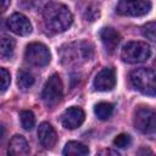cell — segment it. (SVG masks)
Returning a JSON list of instances; mask_svg holds the SVG:
<instances>
[{
    "instance_id": "obj_1",
    "label": "cell",
    "mask_w": 156,
    "mask_h": 156,
    "mask_svg": "<svg viewBox=\"0 0 156 156\" xmlns=\"http://www.w3.org/2000/svg\"><path fill=\"white\" fill-rule=\"evenodd\" d=\"M45 27L52 33H62L68 29L73 22L69 9L60 2H49L43 10Z\"/></svg>"
},
{
    "instance_id": "obj_2",
    "label": "cell",
    "mask_w": 156,
    "mask_h": 156,
    "mask_svg": "<svg viewBox=\"0 0 156 156\" xmlns=\"http://www.w3.org/2000/svg\"><path fill=\"white\" fill-rule=\"evenodd\" d=\"M94 55V48L88 41H74L63 45L60 49V56L63 65H80L89 61Z\"/></svg>"
},
{
    "instance_id": "obj_3",
    "label": "cell",
    "mask_w": 156,
    "mask_h": 156,
    "mask_svg": "<svg viewBox=\"0 0 156 156\" xmlns=\"http://www.w3.org/2000/svg\"><path fill=\"white\" fill-rule=\"evenodd\" d=\"M132 85L144 95L155 96V72L151 68L141 67L130 72Z\"/></svg>"
},
{
    "instance_id": "obj_4",
    "label": "cell",
    "mask_w": 156,
    "mask_h": 156,
    "mask_svg": "<svg viewBox=\"0 0 156 156\" xmlns=\"http://www.w3.org/2000/svg\"><path fill=\"white\" fill-rule=\"evenodd\" d=\"M151 56V48L145 41H129L127 43L122 51L121 57L127 63H141L150 58Z\"/></svg>"
},
{
    "instance_id": "obj_5",
    "label": "cell",
    "mask_w": 156,
    "mask_h": 156,
    "mask_svg": "<svg viewBox=\"0 0 156 156\" xmlns=\"http://www.w3.org/2000/svg\"><path fill=\"white\" fill-rule=\"evenodd\" d=\"M62 98H63L62 80L60 76L55 73L48 79L41 93V100L48 107H54L61 102Z\"/></svg>"
},
{
    "instance_id": "obj_6",
    "label": "cell",
    "mask_w": 156,
    "mask_h": 156,
    "mask_svg": "<svg viewBox=\"0 0 156 156\" xmlns=\"http://www.w3.org/2000/svg\"><path fill=\"white\" fill-rule=\"evenodd\" d=\"M134 127L143 134L152 136L156 130V115L152 108L140 107L134 115Z\"/></svg>"
},
{
    "instance_id": "obj_7",
    "label": "cell",
    "mask_w": 156,
    "mask_h": 156,
    "mask_svg": "<svg viewBox=\"0 0 156 156\" xmlns=\"http://www.w3.org/2000/svg\"><path fill=\"white\" fill-rule=\"evenodd\" d=\"M50 51L41 43H30L24 51V60L27 63L35 67H44L50 62Z\"/></svg>"
},
{
    "instance_id": "obj_8",
    "label": "cell",
    "mask_w": 156,
    "mask_h": 156,
    "mask_svg": "<svg viewBox=\"0 0 156 156\" xmlns=\"http://www.w3.org/2000/svg\"><path fill=\"white\" fill-rule=\"evenodd\" d=\"M151 10V2L147 0H119L116 12L121 16L138 17L146 15Z\"/></svg>"
},
{
    "instance_id": "obj_9",
    "label": "cell",
    "mask_w": 156,
    "mask_h": 156,
    "mask_svg": "<svg viewBox=\"0 0 156 156\" xmlns=\"http://www.w3.org/2000/svg\"><path fill=\"white\" fill-rule=\"evenodd\" d=\"M7 27L10 28L11 32H13L17 35L24 37L32 33V24L29 20L23 13L20 12H16L7 18Z\"/></svg>"
},
{
    "instance_id": "obj_10",
    "label": "cell",
    "mask_w": 156,
    "mask_h": 156,
    "mask_svg": "<svg viewBox=\"0 0 156 156\" xmlns=\"http://www.w3.org/2000/svg\"><path fill=\"white\" fill-rule=\"evenodd\" d=\"M85 113L80 107H68L61 116V123L66 129H76L84 122Z\"/></svg>"
},
{
    "instance_id": "obj_11",
    "label": "cell",
    "mask_w": 156,
    "mask_h": 156,
    "mask_svg": "<svg viewBox=\"0 0 156 156\" xmlns=\"http://www.w3.org/2000/svg\"><path fill=\"white\" fill-rule=\"evenodd\" d=\"M116 85V73L112 68H104L101 69L95 79H94V88L99 91H110Z\"/></svg>"
},
{
    "instance_id": "obj_12",
    "label": "cell",
    "mask_w": 156,
    "mask_h": 156,
    "mask_svg": "<svg viewBox=\"0 0 156 156\" xmlns=\"http://www.w3.org/2000/svg\"><path fill=\"white\" fill-rule=\"evenodd\" d=\"M38 139L41 146L45 149H52L57 141V134L50 123L43 122L38 128Z\"/></svg>"
},
{
    "instance_id": "obj_13",
    "label": "cell",
    "mask_w": 156,
    "mask_h": 156,
    "mask_svg": "<svg viewBox=\"0 0 156 156\" xmlns=\"http://www.w3.org/2000/svg\"><path fill=\"white\" fill-rule=\"evenodd\" d=\"M100 39H101V41L104 44L105 50L108 54H112L116 50V48L118 46L119 41H121V35L113 28L106 27V28H102L101 29V32H100Z\"/></svg>"
},
{
    "instance_id": "obj_14",
    "label": "cell",
    "mask_w": 156,
    "mask_h": 156,
    "mask_svg": "<svg viewBox=\"0 0 156 156\" xmlns=\"http://www.w3.org/2000/svg\"><path fill=\"white\" fill-rule=\"evenodd\" d=\"M9 155L11 156H24L29 154V145L27 143V140L24 139V136L22 135H13L10 140L9 144V149H7Z\"/></svg>"
},
{
    "instance_id": "obj_15",
    "label": "cell",
    "mask_w": 156,
    "mask_h": 156,
    "mask_svg": "<svg viewBox=\"0 0 156 156\" xmlns=\"http://www.w3.org/2000/svg\"><path fill=\"white\" fill-rule=\"evenodd\" d=\"M62 154L68 155V156H85V155L89 154V149H88V146H85L82 143L68 141L65 145V149H63Z\"/></svg>"
},
{
    "instance_id": "obj_16",
    "label": "cell",
    "mask_w": 156,
    "mask_h": 156,
    "mask_svg": "<svg viewBox=\"0 0 156 156\" xmlns=\"http://www.w3.org/2000/svg\"><path fill=\"white\" fill-rule=\"evenodd\" d=\"M15 40L11 37L1 35L0 37V58H10L15 51Z\"/></svg>"
},
{
    "instance_id": "obj_17",
    "label": "cell",
    "mask_w": 156,
    "mask_h": 156,
    "mask_svg": "<svg viewBox=\"0 0 156 156\" xmlns=\"http://www.w3.org/2000/svg\"><path fill=\"white\" fill-rule=\"evenodd\" d=\"M34 77L32 73L27 72V71H18L17 73V85L21 90H28L34 85Z\"/></svg>"
},
{
    "instance_id": "obj_18",
    "label": "cell",
    "mask_w": 156,
    "mask_h": 156,
    "mask_svg": "<svg viewBox=\"0 0 156 156\" xmlns=\"http://www.w3.org/2000/svg\"><path fill=\"white\" fill-rule=\"evenodd\" d=\"M94 112L99 119H107L113 112V105L110 102H99L95 105Z\"/></svg>"
},
{
    "instance_id": "obj_19",
    "label": "cell",
    "mask_w": 156,
    "mask_h": 156,
    "mask_svg": "<svg viewBox=\"0 0 156 156\" xmlns=\"http://www.w3.org/2000/svg\"><path fill=\"white\" fill-rule=\"evenodd\" d=\"M20 122L23 129L26 130H32L35 126V117L32 111L23 110L20 112Z\"/></svg>"
},
{
    "instance_id": "obj_20",
    "label": "cell",
    "mask_w": 156,
    "mask_h": 156,
    "mask_svg": "<svg viewBox=\"0 0 156 156\" xmlns=\"http://www.w3.org/2000/svg\"><path fill=\"white\" fill-rule=\"evenodd\" d=\"M10 82H11V77L9 71L6 68L0 67V94L7 90V88L10 87Z\"/></svg>"
},
{
    "instance_id": "obj_21",
    "label": "cell",
    "mask_w": 156,
    "mask_h": 156,
    "mask_svg": "<svg viewBox=\"0 0 156 156\" xmlns=\"http://www.w3.org/2000/svg\"><path fill=\"white\" fill-rule=\"evenodd\" d=\"M155 29H156V23L155 22H149V23H146L141 27V33L146 39H149L151 41H155Z\"/></svg>"
},
{
    "instance_id": "obj_22",
    "label": "cell",
    "mask_w": 156,
    "mask_h": 156,
    "mask_svg": "<svg viewBox=\"0 0 156 156\" xmlns=\"http://www.w3.org/2000/svg\"><path fill=\"white\" fill-rule=\"evenodd\" d=\"M130 143H132L130 136H129L128 134H124V133L117 135V136L113 139V145L117 146V147H121V149L128 147V146L130 145Z\"/></svg>"
},
{
    "instance_id": "obj_23",
    "label": "cell",
    "mask_w": 156,
    "mask_h": 156,
    "mask_svg": "<svg viewBox=\"0 0 156 156\" xmlns=\"http://www.w3.org/2000/svg\"><path fill=\"white\" fill-rule=\"evenodd\" d=\"M96 17H99V10L98 9H87V12H85V18H88L89 21H94Z\"/></svg>"
},
{
    "instance_id": "obj_24",
    "label": "cell",
    "mask_w": 156,
    "mask_h": 156,
    "mask_svg": "<svg viewBox=\"0 0 156 156\" xmlns=\"http://www.w3.org/2000/svg\"><path fill=\"white\" fill-rule=\"evenodd\" d=\"M10 5V0H0V11H5Z\"/></svg>"
},
{
    "instance_id": "obj_25",
    "label": "cell",
    "mask_w": 156,
    "mask_h": 156,
    "mask_svg": "<svg viewBox=\"0 0 156 156\" xmlns=\"http://www.w3.org/2000/svg\"><path fill=\"white\" fill-rule=\"evenodd\" d=\"M100 155H113V156H118L119 154L117 151H113V150H102L99 152Z\"/></svg>"
},
{
    "instance_id": "obj_26",
    "label": "cell",
    "mask_w": 156,
    "mask_h": 156,
    "mask_svg": "<svg viewBox=\"0 0 156 156\" xmlns=\"http://www.w3.org/2000/svg\"><path fill=\"white\" fill-rule=\"evenodd\" d=\"M5 134H6L5 128H4L2 126H0V145L2 144V141H4V139H5Z\"/></svg>"
}]
</instances>
